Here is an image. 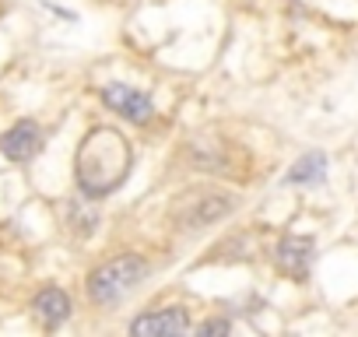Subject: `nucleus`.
I'll return each instance as SVG.
<instances>
[{"instance_id":"6","label":"nucleus","mask_w":358,"mask_h":337,"mask_svg":"<svg viewBox=\"0 0 358 337\" xmlns=\"http://www.w3.org/2000/svg\"><path fill=\"white\" fill-rule=\"evenodd\" d=\"M274 260H278V267H281L288 278L302 281V278L309 274V267H313V239H306V236H285V239L278 243Z\"/></svg>"},{"instance_id":"10","label":"nucleus","mask_w":358,"mask_h":337,"mask_svg":"<svg viewBox=\"0 0 358 337\" xmlns=\"http://www.w3.org/2000/svg\"><path fill=\"white\" fill-rule=\"evenodd\" d=\"M229 330H232V323H229L225 316L208 320V323H201V327H197V334H201V337H211V334H229Z\"/></svg>"},{"instance_id":"7","label":"nucleus","mask_w":358,"mask_h":337,"mask_svg":"<svg viewBox=\"0 0 358 337\" xmlns=\"http://www.w3.org/2000/svg\"><path fill=\"white\" fill-rule=\"evenodd\" d=\"M232 208H236V201L229 194H204V197H197V204L190 211H183L179 218H183L187 229H204V225H215L218 218H225Z\"/></svg>"},{"instance_id":"4","label":"nucleus","mask_w":358,"mask_h":337,"mask_svg":"<svg viewBox=\"0 0 358 337\" xmlns=\"http://www.w3.org/2000/svg\"><path fill=\"white\" fill-rule=\"evenodd\" d=\"M190 330V316L187 309L179 306H169V309H155V313H144L130 323V334L134 337H179Z\"/></svg>"},{"instance_id":"5","label":"nucleus","mask_w":358,"mask_h":337,"mask_svg":"<svg viewBox=\"0 0 358 337\" xmlns=\"http://www.w3.org/2000/svg\"><path fill=\"white\" fill-rule=\"evenodd\" d=\"M43 148V130L32 123V120H18L11 130H4L0 137V155L11 158V162H29L36 158Z\"/></svg>"},{"instance_id":"1","label":"nucleus","mask_w":358,"mask_h":337,"mask_svg":"<svg viewBox=\"0 0 358 337\" xmlns=\"http://www.w3.org/2000/svg\"><path fill=\"white\" fill-rule=\"evenodd\" d=\"M134 165V148L130 141L113 130V127H95L85 134L74 155V180L85 201H102L113 190L123 187Z\"/></svg>"},{"instance_id":"8","label":"nucleus","mask_w":358,"mask_h":337,"mask_svg":"<svg viewBox=\"0 0 358 337\" xmlns=\"http://www.w3.org/2000/svg\"><path fill=\"white\" fill-rule=\"evenodd\" d=\"M32 313H36V320L46 327V330H57L67 316H71V299H67V292L64 288H43L36 299H32Z\"/></svg>"},{"instance_id":"2","label":"nucleus","mask_w":358,"mask_h":337,"mask_svg":"<svg viewBox=\"0 0 358 337\" xmlns=\"http://www.w3.org/2000/svg\"><path fill=\"white\" fill-rule=\"evenodd\" d=\"M144 274H148V264H144L137 253H123V257L106 260L102 267L92 271V278H88V295H92V302H99V306H113V302H120L123 295H130Z\"/></svg>"},{"instance_id":"9","label":"nucleus","mask_w":358,"mask_h":337,"mask_svg":"<svg viewBox=\"0 0 358 337\" xmlns=\"http://www.w3.org/2000/svg\"><path fill=\"white\" fill-rule=\"evenodd\" d=\"M323 176H327V155L309 151V155H302V158L288 168L285 183H288V187H313V183H320Z\"/></svg>"},{"instance_id":"3","label":"nucleus","mask_w":358,"mask_h":337,"mask_svg":"<svg viewBox=\"0 0 358 337\" xmlns=\"http://www.w3.org/2000/svg\"><path fill=\"white\" fill-rule=\"evenodd\" d=\"M102 102L113 109V113H120L123 120H130V123H151L155 120V106H151V99L144 95V92H137V88H130V85H106L102 88Z\"/></svg>"}]
</instances>
